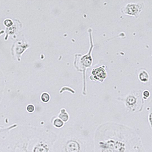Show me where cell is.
<instances>
[{"mask_svg": "<svg viewBox=\"0 0 152 152\" xmlns=\"http://www.w3.org/2000/svg\"><path fill=\"white\" fill-rule=\"evenodd\" d=\"M95 152H145L140 138L129 128L117 125L113 129L98 132Z\"/></svg>", "mask_w": 152, "mask_h": 152, "instance_id": "1", "label": "cell"}, {"mask_svg": "<svg viewBox=\"0 0 152 152\" xmlns=\"http://www.w3.org/2000/svg\"><path fill=\"white\" fill-rule=\"evenodd\" d=\"M86 142L81 141L77 138H70L63 142L62 152H86L87 146Z\"/></svg>", "mask_w": 152, "mask_h": 152, "instance_id": "2", "label": "cell"}, {"mask_svg": "<svg viewBox=\"0 0 152 152\" xmlns=\"http://www.w3.org/2000/svg\"><path fill=\"white\" fill-rule=\"evenodd\" d=\"M90 39H91V47L90 48V51L89 53H88L87 54L85 55V56H80L79 57V60H77L75 59V62H74L75 67L77 66V65H79V66L77 67V69H79L80 71H83V74H84V76L85 75V72H86V69H87V67H89L91 65L92 62V57H91V51L92 48L94 47V45L92 44V38H91V34H90Z\"/></svg>", "mask_w": 152, "mask_h": 152, "instance_id": "3", "label": "cell"}, {"mask_svg": "<svg viewBox=\"0 0 152 152\" xmlns=\"http://www.w3.org/2000/svg\"><path fill=\"white\" fill-rule=\"evenodd\" d=\"M142 5H140V4H128L124 9H122V12L125 14L137 17L138 14H140L142 10Z\"/></svg>", "mask_w": 152, "mask_h": 152, "instance_id": "4", "label": "cell"}, {"mask_svg": "<svg viewBox=\"0 0 152 152\" xmlns=\"http://www.w3.org/2000/svg\"><path fill=\"white\" fill-rule=\"evenodd\" d=\"M14 52L15 55L17 56L18 61H20V56L21 54L25 51L26 48H28V43L25 41H19L14 44Z\"/></svg>", "mask_w": 152, "mask_h": 152, "instance_id": "5", "label": "cell"}, {"mask_svg": "<svg viewBox=\"0 0 152 152\" xmlns=\"http://www.w3.org/2000/svg\"><path fill=\"white\" fill-rule=\"evenodd\" d=\"M92 74L93 75L94 80H99L101 82H103L104 79L107 76V72L102 67L93 69L92 71Z\"/></svg>", "mask_w": 152, "mask_h": 152, "instance_id": "6", "label": "cell"}, {"mask_svg": "<svg viewBox=\"0 0 152 152\" xmlns=\"http://www.w3.org/2000/svg\"><path fill=\"white\" fill-rule=\"evenodd\" d=\"M58 117L61 120H62L63 122L65 123H67L69 120V115L66 112L65 109H62L61 110V113L59 114Z\"/></svg>", "mask_w": 152, "mask_h": 152, "instance_id": "7", "label": "cell"}, {"mask_svg": "<svg viewBox=\"0 0 152 152\" xmlns=\"http://www.w3.org/2000/svg\"><path fill=\"white\" fill-rule=\"evenodd\" d=\"M53 124L56 128H61L64 126V122L59 118H56L53 121Z\"/></svg>", "mask_w": 152, "mask_h": 152, "instance_id": "8", "label": "cell"}, {"mask_svg": "<svg viewBox=\"0 0 152 152\" xmlns=\"http://www.w3.org/2000/svg\"><path fill=\"white\" fill-rule=\"evenodd\" d=\"M139 79L142 82H146L149 79V75L146 71L142 72L139 75Z\"/></svg>", "mask_w": 152, "mask_h": 152, "instance_id": "9", "label": "cell"}, {"mask_svg": "<svg viewBox=\"0 0 152 152\" xmlns=\"http://www.w3.org/2000/svg\"><path fill=\"white\" fill-rule=\"evenodd\" d=\"M136 99L135 97L133 96L128 97V99H127V100H126V104L129 107V108L131 109L132 107L134 105V104H135L136 103Z\"/></svg>", "mask_w": 152, "mask_h": 152, "instance_id": "10", "label": "cell"}, {"mask_svg": "<svg viewBox=\"0 0 152 152\" xmlns=\"http://www.w3.org/2000/svg\"><path fill=\"white\" fill-rule=\"evenodd\" d=\"M41 100L44 102V103H48V101L50 100V96L49 95L48 93H46V92H44L41 95Z\"/></svg>", "mask_w": 152, "mask_h": 152, "instance_id": "11", "label": "cell"}, {"mask_svg": "<svg viewBox=\"0 0 152 152\" xmlns=\"http://www.w3.org/2000/svg\"><path fill=\"white\" fill-rule=\"evenodd\" d=\"M17 126V124H14L11 125L9 127H7V128H5V127H3V126H0V133H2V132H7L9 131V130L13 129L15 128L16 126Z\"/></svg>", "mask_w": 152, "mask_h": 152, "instance_id": "12", "label": "cell"}, {"mask_svg": "<svg viewBox=\"0 0 152 152\" xmlns=\"http://www.w3.org/2000/svg\"><path fill=\"white\" fill-rule=\"evenodd\" d=\"M26 110L29 113H33L35 111V107L33 104H29L26 107Z\"/></svg>", "mask_w": 152, "mask_h": 152, "instance_id": "13", "label": "cell"}, {"mask_svg": "<svg viewBox=\"0 0 152 152\" xmlns=\"http://www.w3.org/2000/svg\"><path fill=\"white\" fill-rule=\"evenodd\" d=\"M4 25L7 27H10L13 25V21L10 19H7L4 21Z\"/></svg>", "mask_w": 152, "mask_h": 152, "instance_id": "14", "label": "cell"}, {"mask_svg": "<svg viewBox=\"0 0 152 152\" xmlns=\"http://www.w3.org/2000/svg\"><path fill=\"white\" fill-rule=\"evenodd\" d=\"M143 95H144V96L146 98H147V97H148L149 96V95H150V93H149V92L148 91H145L144 92V93H143Z\"/></svg>", "mask_w": 152, "mask_h": 152, "instance_id": "15", "label": "cell"}]
</instances>
